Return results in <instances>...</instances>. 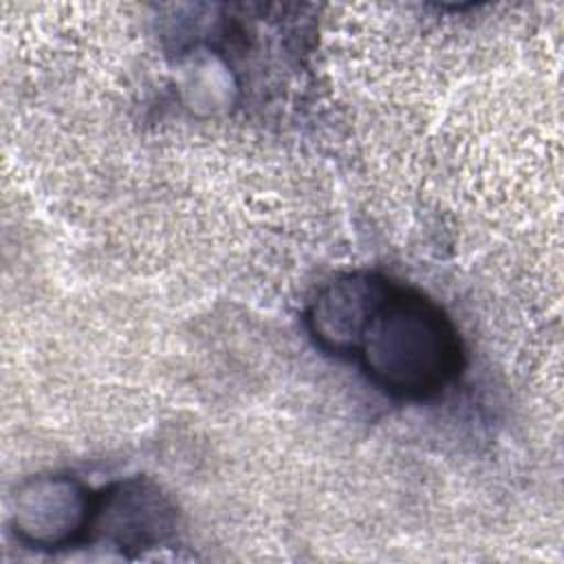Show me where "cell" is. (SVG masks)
Wrapping results in <instances>:
<instances>
[{
	"label": "cell",
	"instance_id": "1",
	"mask_svg": "<svg viewBox=\"0 0 564 564\" xmlns=\"http://www.w3.org/2000/svg\"><path fill=\"white\" fill-rule=\"evenodd\" d=\"M306 326L322 350L352 357L375 388L403 401L438 397L465 361L452 317L419 289L375 271L324 282Z\"/></svg>",
	"mask_w": 564,
	"mask_h": 564
},
{
	"label": "cell",
	"instance_id": "2",
	"mask_svg": "<svg viewBox=\"0 0 564 564\" xmlns=\"http://www.w3.org/2000/svg\"><path fill=\"white\" fill-rule=\"evenodd\" d=\"M99 494L70 476L31 480L15 502L18 533L31 544L66 546L93 529Z\"/></svg>",
	"mask_w": 564,
	"mask_h": 564
}]
</instances>
